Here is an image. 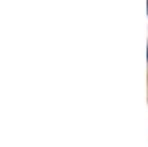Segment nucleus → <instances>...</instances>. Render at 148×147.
I'll return each mask as SVG.
<instances>
[]
</instances>
